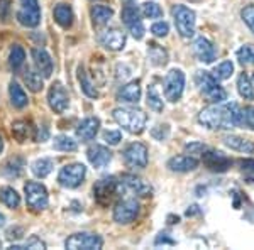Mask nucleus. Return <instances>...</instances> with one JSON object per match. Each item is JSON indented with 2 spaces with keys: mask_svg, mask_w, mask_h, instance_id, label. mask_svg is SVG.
Listing matches in <instances>:
<instances>
[{
  "mask_svg": "<svg viewBox=\"0 0 254 250\" xmlns=\"http://www.w3.org/2000/svg\"><path fill=\"white\" fill-rule=\"evenodd\" d=\"M251 81H253V85H254V73H253V78H251Z\"/></svg>",
  "mask_w": 254,
  "mask_h": 250,
  "instance_id": "6e6d98bb",
  "label": "nucleus"
},
{
  "mask_svg": "<svg viewBox=\"0 0 254 250\" xmlns=\"http://www.w3.org/2000/svg\"><path fill=\"white\" fill-rule=\"evenodd\" d=\"M12 135H14L17 142H26L29 137H34V127L26 120L14 122V125H12Z\"/></svg>",
  "mask_w": 254,
  "mask_h": 250,
  "instance_id": "a878e982",
  "label": "nucleus"
},
{
  "mask_svg": "<svg viewBox=\"0 0 254 250\" xmlns=\"http://www.w3.org/2000/svg\"><path fill=\"white\" fill-rule=\"evenodd\" d=\"M24 81H26L27 88L31 90V92L38 93L43 90L44 83H43V75L38 71V69H32V68H27L26 73H24Z\"/></svg>",
  "mask_w": 254,
  "mask_h": 250,
  "instance_id": "cd10ccee",
  "label": "nucleus"
},
{
  "mask_svg": "<svg viewBox=\"0 0 254 250\" xmlns=\"http://www.w3.org/2000/svg\"><path fill=\"white\" fill-rule=\"evenodd\" d=\"M237 92L244 100H254V85L246 73H241L237 78Z\"/></svg>",
  "mask_w": 254,
  "mask_h": 250,
  "instance_id": "c85d7f7f",
  "label": "nucleus"
},
{
  "mask_svg": "<svg viewBox=\"0 0 254 250\" xmlns=\"http://www.w3.org/2000/svg\"><path fill=\"white\" fill-rule=\"evenodd\" d=\"M139 213V203L134 198L122 200L114 208V221L119 225H127L136 220Z\"/></svg>",
  "mask_w": 254,
  "mask_h": 250,
  "instance_id": "ddd939ff",
  "label": "nucleus"
},
{
  "mask_svg": "<svg viewBox=\"0 0 254 250\" xmlns=\"http://www.w3.org/2000/svg\"><path fill=\"white\" fill-rule=\"evenodd\" d=\"M126 41H127L126 32L119 29H109L100 34V44L110 49V51H121V49H124Z\"/></svg>",
  "mask_w": 254,
  "mask_h": 250,
  "instance_id": "a211bd4d",
  "label": "nucleus"
},
{
  "mask_svg": "<svg viewBox=\"0 0 254 250\" xmlns=\"http://www.w3.org/2000/svg\"><path fill=\"white\" fill-rule=\"evenodd\" d=\"M124 162L134 169H144L147 166V147L142 142H132L122 152Z\"/></svg>",
  "mask_w": 254,
  "mask_h": 250,
  "instance_id": "9b49d317",
  "label": "nucleus"
},
{
  "mask_svg": "<svg viewBox=\"0 0 254 250\" xmlns=\"http://www.w3.org/2000/svg\"><path fill=\"white\" fill-rule=\"evenodd\" d=\"M73 19H75L73 10L66 3H60V5L55 7V20L63 29H69V27L73 26Z\"/></svg>",
  "mask_w": 254,
  "mask_h": 250,
  "instance_id": "393cba45",
  "label": "nucleus"
},
{
  "mask_svg": "<svg viewBox=\"0 0 254 250\" xmlns=\"http://www.w3.org/2000/svg\"><path fill=\"white\" fill-rule=\"evenodd\" d=\"M9 95H10V101L12 105L15 106V108H24V106L27 105V95L26 92L22 90L19 83H15V81H12L9 85Z\"/></svg>",
  "mask_w": 254,
  "mask_h": 250,
  "instance_id": "bb28decb",
  "label": "nucleus"
},
{
  "mask_svg": "<svg viewBox=\"0 0 254 250\" xmlns=\"http://www.w3.org/2000/svg\"><path fill=\"white\" fill-rule=\"evenodd\" d=\"M98 129H100V120L95 117H88L85 120H81V124L76 127V137L81 142H90L95 139Z\"/></svg>",
  "mask_w": 254,
  "mask_h": 250,
  "instance_id": "aec40b11",
  "label": "nucleus"
},
{
  "mask_svg": "<svg viewBox=\"0 0 254 250\" xmlns=\"http://www.w3.org/2000/svg\"><path fill=\"white\" fill-rule=\"evenodd\" d=\"M17 20L24 27H38L41 22V9L38 0H20Z\"/></svg>",
  "mask_w": 254,
  "mask_h": 250,
  "instance_id": "6e6552de",
  "label": "nucleus"
},
{
  "mask_svg": "<svg viewBox=\"0 0 254 250\" xmlns=\"http://www.w3.org/2000/svg\"><path fill=\"white\" fill-rule=\"evenodd\" d=\"M87 174V167L80 162L75 164H66L64 167H61L60 174H58V181L63 188H78L85 179Z\"/></svg>",
  "mask_w": 254,
  "mask_h": 250,
  "instance_id": "39448f33",
  "label": "nucleus"
},
{
  "mask_svg": "<svg viewBox=\"0 0 254 250\" xmlns=\"http://www.w3.org/2000/svg\"><path fill=\"white\" fill-rule=\"evenodd\" d=\"M195 81L198 85L200 92L205 95V98L212 103H222L227 100V92L217 83V78L210 75L208 71H196Z\"/></svg>",
  "mask_w": 254,
  "mask_h": 250,
  "instance_id": "7ed1b4c3",
  "label": "nucleus"
},
{
  "mask_svg": "<svg viewBox=\"0 0 254 250\" xmlns=\"http://www.w3.org/2000/svg\"><path fill=\"white\" fill-rule=\"evenodd\" d=\"M22 169H24V161L20 157L10 159V161L5 164V174L10 176V178H17V176L22 173Z\"/></svg>",
  "mask_w": 254,
  "mask_h": 250,
  "instance_id": "a19ab883",
  "label": "nucleus"
},
{
  "mask_svg": "<svg viewBox=\"0 0 254 250\" xmlns=\"http://www.w3.org/2000/svg\"><path fill=\"white\" fill-rule=\"evenodd\" d=\"M222 141H224V144L232 150H237V152H243V154H254V142L248 141V139H244V137L229 134V135H224Z\"/></svg>",
  "mask_w": 254,
  "mask_h": 250,
  "instance_id": "5701e85b",
  "label": "nucleus"
},
{
  "mask_svg": "<svg viewBox=\"0 0 254 250\" xmlns=\"http://www.w3.org/2000/svg\"><path fill=\"white\" fill-rule=\"evenodd\" d=\"M53 167H55V162H53V159H48V157H43V159H38V161L32 162V174L36 176V178L43 179L46 178V176L51 174Z\"/></svg>",
  "mask_w": 254,
  "mask_h": 250,
  "instance_id": "c756f323",
  "label": "nucleus"
},
{
  "mask_svg": "<svg viewBox=\"0 0 254 250\" xmlns=\"http://www.w3.org/2000/svg\"><path fill=\"white\" fill-rule=\"evenodd\" d=\"M114 120L124 130L130 134H141L146 127L147 115L139 108H129V106H122V108L114 110Z\"/></svg>",
  "mask_w": 254,
  "mask_h": 250,
  "instance_id": "f03ea898",
  "label": "nucleus"
},
{
  "mask_svg": "<svg viewBox=\"0 0 254 250\" xmlns=\"http://www.w3.org/2000/svg\"><path fill=\"white\" fill-rule=\"evenodd\" d=\"M142 15H144L146 19H159L163 17V9L158 5L156 2H146L142 3Z\"/></svg>",
  "mask_w": 254,
  "mask_h": 250,
  "instance_id": "ea45409f",
  "label": "nucleus"
},
{
  "mask_svg": "<svg viewBox=\"0 0 254 250\" xmlns=\"http://www.w3.org/2000/svg\"><path fill=\"white\" fill-rule=\"evenodd\" d=\"M119 101H124V103H139L141 100V83L139 81H130V83L124 85L119 90Z\"/></svg>",
  "mask_w": 254,
  "mask_h": 250,
  "instance_id": "b1692460",
  "label": "nucleus"
},
{
  "mask_svg": "<svg viewBox=\"0 0 254 250\" xmlns=\"http://www.w3.org/2000/svg\"><path fill=\"white\" fill-rule=\"evenodd\" d=\"M232 73H234V64H232V61H224V63H220L219 66H215L214 69V76L217 80H229V78L232 76Z\"/></svg>",
  "mask_w": 254,
  "mask_h": 250,
  "instance_id": "58836bf2",
  "label": "nucleus"
},
{
  "mask_svg": "<svg viewBox=\"0 0 254 250\" xmlns=\"http://www.w3.org/2000/svg\"><path fill=\"white\" fill-rule=\"evenodd\" d=\"M24 59H26V52L20 46H14L10 49V54H9V66L12 69H17L22 66Z\"/></svg>",
  "mask_w": 254,
  "mask_h": 250,
  "instance_id": "4c0bfd02",
  "label": "nucleus"
},
{
  "mask_svg": "<svg viewBox=\"0 0 254 250\" xmlns=\"http://www.w3.org/2000/svg\"><path fill=\"white\" fill-rule=\"evenodd\" d=\"M122 186H126L127 190H130L132 193H136L139 196H149L153 193V188L151 184H147L144 179H141L136 174H122L121 176V181Z\"/></svg>",
  "mask_w": 254,
  "mask_h": 250,
  "instance_id": "dca6fc26",
  "label": "nucleus"
},
{
  "mask_svg": "<svg viewBox=\"0 0 254 250\" xmlns=\"http://www.w3.org/2000/svg\"><path fill=\"white\" fill-rule=\"evenodd\" d=\"M3 150V139H2V135H0V152Z\"/></svg>",
  "mask_w": 254,
  "mask_h": 250,
  "instance_id": "5fc2aeb1",
  "label": "nucleus"
},
{
  "mask_svg": "<svg viewBox=\"0 0 254 250\" xmlns=\"http://www.w3.org/2000/svg\"><path fill=\"white\" fill-rule=\"evenodd\" d=\"M3 223H5V216L0 213V227H3Z\"/></svg>",
  "mask_w": 254,
  "mask_h": 250,
  "instance_id": "864d4df0",
  "label": "nucleus"
},
{
  "mask_svg": "<svg viewBox=\"0 0 254 250\" xmlns=\"http://www.w3.org/2000/svg\"><path fill=\"white\" fill-rule=\"evenodd\" d=\"M151 32L156 38H165V36H168V32H170V26L166 22H163V20H159V22H154L151 26Z\"/></svg>",
  "mask_w": 254,
  "mask_h": 250,
  "instance_id": "a18cd8bd",
  "label": "nucleus"
},
{
  "mask_svg": "<svg viewBox=\"0 0 254 250\" xmlns=\"http://www.w3.org/2000/svg\"><path fill=\"white\" fill-rule=\"evenodd\" d=\"M171 14L178 34L185 39L191 38L195 34V12L185 5H175Z\"/></svg>",
  "mask_w": 254,
  "mask_h": 250,
  "instance_id": "20e7f679",
  "label": "nucleus"
},
{
  "mask_svg": "<svg viewBox=\"0 0 254 250\" xmlns=\"http://www.w3.org/2000/svg\"><path fill=\"white\" fill-rule=\"evenodd\" d=\"M64 247L71 249V250H98L104 247V240L102 237L95 235V233H88V232H81V233H75V235L68 237L66 242H64Z\"/></svg>",
  "mask_w": 254,
  "mask_h": 250,
  "instance_id": "423d86ee",
  "label": "nucleus"
},
{
  "mask_svg": "<svg viewBox=\"0 0 254 250\" xmlns=\"http://www.w3.org/2000/svg\"><path fill=\"white\" fill-rule=\"evenodd\" d=\"M185 90V73L182 69H171L165 78V97L170 101H178Z\"/></svg>",
  "mask_w": 254,
  "mask_h": 250,
  "instance_id": "0eeeda50",
  "label": "nucleus"
},
{
  "mask_svg": "<svg viewBox=\"0 0 254 250\" xmlns=\"http://www.w3.org/2000/svg\"><path fill=\"white\" fill-rule=\"evenodd\" d=\"M237 59L243 66L254 64V46L251 44H244L241 49H237Z\"/></svg>",
  "mask_w": 254,
  "mask_h": 250,
  "instance_id": "e433bc0d",
  "label": "nucleus"
},
{
  "mask_svg": "<svg viewBox=\"0 0 254 250\" xmlns=\"http://www.w3.org/2000/svg\"><path fill=\"white\" fill-rule=\"evenodd\" d=\"M241 17H243L246 26H248L249 29L253 31V34H254V5H253V3L246 5L244 9L241 10Z\"/></svg>",
  "mask_w": 254,
  "mask_h": 250,
  "instance_id": "37998d69",
  "label": "nucleus"
},
{
  "mask_svg": "<svg viewBox=\"0 0 254 250\" xmlns=\"http://www.w3.org/2000/svg\"><path fill=\"white\" fill-rule=\"evenodd\" d=\"M117 190H119V181L114 176H110V178H104L95 183V186H93V196H95L98 204L109 206L112 203L114 196L117 195Z\"/></svg>",
  "mask_w": 254,
  "mask_h": 250,
  "instance_id": "9d476101",
  "label": "nucleus"
},
{
  "mask_svg": "<svg viewBox=\"0 0 254 250\" xmlns=\"http://www.w3.org/2000/svg\"><path fill=\"white\" fill-rule=\"evenodd\" d=\"M114 15V10L110 9L107 5H93L92 9V19L95 24H100V26H104V24H109L110 19H112Z\"/></svg>",
  "mask_w": 254,
  "mask_h": 250,
  "instance_id": "2f4dec72",
  "label": "nucleus"
},
{
  "mask_svg": "<svg viewBox=\"0 0 254 250\" xmlns=\"http://www.w3.org/2000/svg\"><path fill=\"white\" fill-rule=\"evenodd\" d=\"M32 59H34L36 69L43 75V78H49L53 75V59L46 49L34 48L32 49Z\"/></svg>",
  "mask_w": 254,
  "mask_h": 250,
  "instance_id": "6ab92c4d",
  "label": "nucleus"
},
{
  "mask_svg": "<svg viewBox=\"0 0 254 250\" xmlns=\"http://www.w3.org/2000/svg\"><path fill=\"white\" fill-rule=\"evenodd\" d=\"M156 141H165V139L170 135V127L168 125H158L156 129H153V132H151Z\"/></svg>",
  "mask_w": 254,
  "mask_h": 250,
  "instance_id": "09e8293b",
  "label": "nucleus"
},
{
  "mask_svg": "<svg viewBox=\"0 0 254 250\" xmlns=\"http://www.w3.org/2000/svg\"><path fill=\"white\" fill-rule=\"evenodd\" d=\"M239 166H241V173H243L246 181L254 184V161L253 159H243V161H239Z\"/></svg>",
  "mask_w": 254,
  "mask_h": 250,
  "instance_id": "79ce46f5",
  "label": "nucleus"
},
{
  "mask_svg": "<svg viewBox=\"0 0 254 250\" xmlns=\"http://www.w3.org/2000/svg\"><path fill=\"white\" fill-rule=\"evenodd\" d=\"M149 59L154 66H163L168 63V52L163 48H159L158 44H151L149 48Z\"/></svg>",
  "mask_w": 254,
  "mask_h": 250,
  "instance_id": "f704fd0d",
  "label": "nucleus"
},
{
  "mask_svg": "<svg viewBox=\"0 0 254 250\" xmlns=\"http://www.w3.org/2000/svg\"><path fill=\"white\" fill-rule=\"evenodd\" d=\"M122 22L127 26V29L132 34L134 39H142V36H144V26H142L141 12H139L137 5L127 3L124 9H122Z\"/></svg>",
  "mask_w": 254,
  "mask_h": 250,
  "instance_id": "f8f14e48",
  "label": "nucleus"
},
{
  "mask_svg": "<svg viewBox=\"0 0 254 250\" xmlns=\"http://www.w3.org/2000/svg\"><path fill=\"white\" fill-rule=\"evenodd\" d=\"M198 122L212 130H231L243 125V108L237 103H212L198 113Z\"/></svg>",
  "mask_w": 254,
  "mask_h": 250,
  "instance_id": "f257e3e1",
  "label": "nucleus"
},
{
  "mask_svg": "<svg viewBox=\"0 0 254 250\" xmlns=\"http://www.w3.org/2000/svg\"><path fill=\"white\" fill-rule=\"evenodd\" d=\"M0 247H2V244H0Z\"/></svg>",
  "mask_w": 254,
  "mask_h": 250,
  "instance_id": "4d7b16f0",
  "label": "nucleus"
},
{
  "mask_svg": "<svg viewBox=\"0 0 254 250\" xmlns=\"http://www.w3.org/2000/svg\"><path fill=\"white\" fill-rule=\"evenodd\" d=\"M195 213H200V210H198V206H196V204H193V206H190V208L187 210V215H188V216L195 215Z\"/></svg>",
  "mask_w": 254,
  "mask_h": 250,
  "instance_id": "603ef678",
  "label": "nucleus"
},
{
  "mask_svg": "<svg viewBox=\"0 0 254 250\" xmlns=\"http://www.w3.org/2000/svg\"><path fill=\"white\" fill-rule=\"evenodd\" d=\"M205 149H207V147L203 144H200V142H190V144L185 146V150H187V152H190V154H202Z\"/></svg>",
  "mask_w": 254,
  "mask_h": 250,
  "instance_id": "8fccbe9b",
  "label": "nucleus"
},
{
  "mask_svg": "<svg viewBox=\"0 0 254 250\" xmlns=\"http://www.w3.org/2000/svg\"><path fill=\"white\" fill-rule=\"evenodd\" d=\"M0 200H2V203L5 204V206L12 208V210L19 208V204H20L19 193L10 186H3L2 190H0Z\"/></svg>",
  "mask_w": 254,
  "mask_h": 250,
  "instance_id": "7c9ffc66",
  "label": "nucleus"
},
{
  "mask_svg": "<svg viewBox=\"0 0 254 250\" xmlns=\"http://www.w3.org/2000/svg\"><path fill=\"white\" fill-rule=\"evenodd\" d=\"M127 2H130V0H127Z\"/></svg>",
  "mask_w": 254,
  "mask_h": 250,
  "instance_id": "13d9d810",
  "label": "nucleus"
},
{
  "mask_svg": "<svg viewBox=\"0 0 254 250\" xmlns=\"http://www.w3.org/2000/svg\"><path fill=\"white\" fill-rule=\"evenodd\" d=\"M168 167L173 173H190L198 167V161L193 155H175L168 161Z\"/></svg>",
  "mask_w": 254,
  "mask_h": 250,
  "instance_id": "4be33fe9",
  "label": "nucleus"
},
{
  "mask_svg": "<svg viewBox=\"0 0 254 250\" xmlns=\"http://www.w3.org/2000/svg\"><path fill=\"white\" fill-rule=\"evenodd\" d=\"M12 250H22V249H46V244L44 242H41L39 239H36V237H32L31 240H27L26 244H17V245H12L10 247Z\"/></svg>",
  "mask_w": 254,
  "mask_h": 250,
  "instance_id": "c03bdc74",
  "label": "nucleus"
},
{
  "mask_svg": "<svg viewBox=\"0 0 254 250\" xmlns=\"http://www.w3.org/2000/svg\"><path fill=\"white\" fill-rule=\"evenodd\" d=\"M175 245L176 242L171 239V237H168V233H159L156 237V240H154V245Z\"/></svg>",
  "mask_w": 254,
  "mask_h": 250,
  "instance_id": "3c124183",
  "label": "nucleus"
},
{
  "mask_svg": "<svg viewBox=\"0 0 254 250\" xmlns=\"http://www.w3.org/2000/svg\"><path fill=\"white\" fill-rule=\"evenodd\" d=\"M24 191H26V201L32 210L39 211V210L48 208V203H49L48 190L41 183L29 181L24 186Z\"/></svg>",
  "mask_w": 254,
  "mask_h": 250,
  "instance_id": "1a4fd4ad",
  "label": "nucleus"
},
{
  "mask_svg": "<svg viewBox=\"0 0 254 250\" xmlns=\"http://www.w3.org/2000/svg\"><path fill=\"white\" fill-rule=\"evenodd\" d=\"M202 161L203 164L214 173H225L229 167L232 166V159L227 157L224 152L214 149H205L202 152Z\"/></svg>",
  "mask_w": 254,
  "mask_h": 250,
  "instance_id": "4468645a",
  "label": "nucleus"
},
{
  "mask_svg": "<svg viewBox=\"0 0 254 250\" xmlns=\"http://www.w3.org/2000/svg\"><path fill=\"white\" fill-rule=\"evenodd\" d=\"M243 125H248L249 129H254V106L243 108Z\"/></svg>",
  "mask_w": 254,
  "mask_h": 250,
  "instance_id": "de8ad7c7",
  "label": "nucleus"
},
{
  "mask_svg": "<svg viewBox=\"0 0 254 250\" xmlns=\"http://www.w3.org/2000/svg\"><path fill=\"white\" fill-rule=\"evenodd\" d=\"M104 141L110 146H117L122 141L121 130H105L104 132Z\"/></svg>",
  "mask_w": 254,
  "mask_h": 250,
  "instance_id": "49530a36",
  "label": "nucleus"
},
{
  "mask_svg": "<svg viewBox=\"0 0 254 250\" xmlns=\"http://www.w3.org/2000/svg\"><path fill=\"white\" fill-rule=\"evenodd\" d=\"M53 147L56 150H63V152H75L78 149V144L71 137H68V135H58L53 141Z\"/></svg>",
  "mask_w": 254,
  "mask_h": 250,
  "instance_id": "72a5a7b5",
  "label": "nucleus"
},
{
  "mask_svg": "<svg viewBox=\"0 0 254 250\" xmlns=\"http://www.w3.org/2000/svg\"><path fill=\"white\" fill-rule=\"evenodd\" d=\"M147 106H149L151 110H154V112H161L163 106H165L154 85H151V87L147 88Z\"/></svg>",
  "mask_w": 254,
  "mask_h": 250,
  "instance_id": "c9c22d12",
  "label": "nucleus"
},
{
  "mask_svg": "<svg viewBox=\"0 0 254 250\" xmlns=\"http://www.w3.org/2000/svg\"><path fill=\"white\" fill-rule=\"evenodd\" d=\"M87 157L93 167L100 169V167H105L110 161H112V152L104 146H92L87 150Z\"/></svg>",
  "mask_w": 254,
  "mask_h": 250,
  "instance_id": "412c9836",
  "label": "nucleus"
},
{
  "mask_svg": "<svg viewBox=\"0 0 254 250\" xmlns=\"http://www.w3.org/2000/svg\"><path fill=\"white\" fill-rule=\"evenodd\" d=\"M78 81H80V85H81V92L85 93L87 97L90 98H97L98 97V92H97V88H95V85L92 83V80L88 78L87 75V71H85L83 68H78Z\"/></svg>",
  "mask_w": 254,
  "mask_h": 250,
  "instance_id": "473e14b6",
  "label": "nucleus"
},
{
  "mask_svg": "<svg viewBox=\"0 0 254 250\" xmlns=\"http://www.w3.org/2000/svg\"><path fill=\"white\" fill-rule=\"evenodd\" d=\"M48 103L51 106V110H55L56 113H63L69 105V98L66 90L63 88V85L55 83L49 88L48 93Z\"/></svg>",
  "mask_w": 254,
  "mask_h": 250,
  "instance_id": "2eb2a0df",
  "label": "nucleus"
},
{
  "mask_svg": "<svg viewBox=\"0 0 254 250\" xmlns=\"http://www.w3.org/2000/svg\"><path fill=\"white\" fill-rule=\"evenodd\" d=\"M193 52L196 56V59L202 61L205 64H210L212 61L217 58V51L214 48V44L205 38H196L193 43Z\"/></svg>",
  "mask_w": 254,
  "mask_h": 250,
  "instance_id": "f3484780",
  "label": "nucleus"
}]
</instances>
